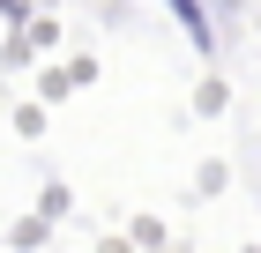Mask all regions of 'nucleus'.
Wrapping results in <instances>:
<instances>
[{"label": "nucleus", "mask_w": 261, "mask_h": 253, "mask_svg": "<svg viewBox=\"0 0 261 253\" xmlns=\"http://www.w3.org/2000/svg\"><path fill=\"white\" fill-rule=\"evenodd\" d=\"M172 8H179V22H187V30H194L201 45H209V22H201V8H194V0H172Z\"/></svg>", "instance_id": "nucleus-1"}]
</instances>
